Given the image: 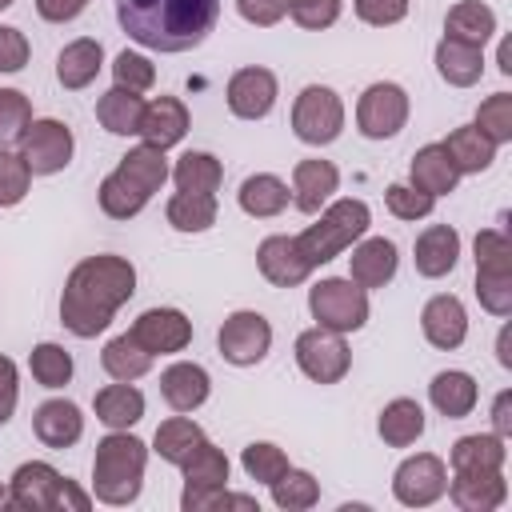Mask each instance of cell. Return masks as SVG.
Segmentation results:
<instances>
[{"label":"cell","instance_id":"obj_14","mask_svg":"<svg viewBox=\"0 0 512 512\" xmlns=\"http://www.w3.org/2000/svg\"><path fill=\"white\" fill-rule=\"evenodd\" d=\"M60 484H64V476H60L52 464L28 460V464H20V468L12 472V484H8L12 508H24V512H52V508H60Z\"/></svg>","mask_w":512,"mask_h":512},{"label":"cell","instance_id":"obj_53","mask_svg":"<svg viewBox=\"0 0 512 512\" xmlns=\"http://www.w3.org/2000/svg\"><path fill=\"white\" fill-rule=\"evenodd\" d=\"M408 4L412 0H352L356 16L372 28H388V24H400L408 16Z\"/></svg>","mask_w":512,"mask_h":512},{"label":"cell","instance_id":"obj_56","mask_svg":"<svg viewBox=\"0 0 512 512\" xmlns=\"http://www.w3.org/2000/svg\"><path fill=\"white\" fill-rule=\"evenodd\" d=\"M16 400H20V376H16V364H12L8 356H0V424L12 420Z\"/></svg>","mask_w":512,"mask_h":512},{"label":"cell","instance_id":"obj_43","mask_svg":"<svg viewBox=\"0 0 512 512\" xmlns=\"http://www.w3.org/2000/svg\"><path fill=\"white\" fill-rule=\"evenodd\" d=\"M28 368L36 376V384H44V388H64L72 380V356L60 344H52V340H44V344L32 348Z\"/></svg>","mask_w":512,"mask_h":512},{"label":"cell","instance_id":"obj_38","mask_svg":"<svg viewBox=\"0 0 512 512\" xmlns=\"http://www.w3.org/2000/svg\"><path fill=\"white\" fill-rule=\"evenodd\" d=\"M100 364H104V372H108L112 380H140V376L152 368V352L140 348L132 332H124V336H112V340L104 344Z\"/></svg>","mask_w":512,"mask_h":512},{"label":"cell","instance_id":"obj_62","mask_svg":"<svg viewBox=\"0 0 512 512\" xmlns=\"http://www.w3.org/2000/svg\"><path fill=\"white\" fill-rule=\"evenodd\" d=\"M0 508H12V492L8 488H0Z\"/></svg>","mask_w":512,"mask_h":512},{"label":"cell","instance_id":"obj_2","mask_svg":"<svg viewBox=\"0 0 512 512\" xmlns=\"http://www.w3.org/2000/svg\"><path fill=\"white\" fill-rule=\"evenodd\" d=\"M120 28L152 52H188L208 40L220 0H116Z\"/></svg>","mask_w":512,"mask_h":512},{"label":"cell","instance_id":"obj_40","mask_svg":"<svg viewBox=\"0 0 512 512\" xmlns=\"http://www.w3.org/2000/svg\"><path fill=\"white\" fill-rule=\"evenodd\" d=\"M176 232H208L216 224V196L212 192H176L164 208Z\"/></svg>","mask_w":512,"mask_h":512},{"label":"cell","instance_id":"obj_23","mask_svg":"<svg viewBox=\"0 0 512 512\" xmlns=\"http://www.w3.org/2000/svg\"><path fill=\"white\" fill-rule=\"evenodd\" d=\"M336 188H340V172L332 160H300L292 168V204L308 216L320 212Z\"/></svg>","mask_w":512,"mask_h":512},{"label":"cell","instance_id":"obj_33","mask_svg":"<svg viewBox=\"0 0 512 512\" xmlns=\"http://www.w3.org/2000/svg\"><path fill=\"white\" fill-rule=\"evenodd\" d=\"M444 152H448V160L456 164L460 176H464V172H484V168H492V160H496V144H492L476 124L452 128L448 140H444Z\"/></svg>","mask_w":512,"mask_h":512},{"label":"cell","instance_id":"obj_16","mask_svg":"<svg viewBox=\"0 0 512 512\" xmlns=\"http://www.w3.org/2000/svg\"><path fill=\"white\" fill-rule=\"evenodd\" d=\"M396 264H400V256H396V244L392 240H384V236H368L364 240L360 236V244L348 256V280L360 284L364 292L368 288H384L396 276Z\"/></svg>","mask_w":512,"mask_h":512},{"label":"cell","instance_id":"obj_31","mask_svg":"<svg viewBox=\"0 0 512 512\" xmlns=\"http://www.w3.org/2000/svg\"><path fill=\"white\" fill-rule=\"evenodd\" d=\"M180 468H184V496L208 492V488H228V456L208 436L192 448V456Z\"/></svg>","mask_w":512,"mask_h":512},{"label":"cell","instance_id":"obj_1","mask_svg":"<svg viewBox=\"0 0 512 512\" xmlns=\"http://www.w3.org/2000/svg\"><path fill=\"white\" fill-rule=\"evenodd\" d=\"M136 292V268L132 260L124 256H112V252H100V256H88L80 260L68 280H64V296H60V324L80 336V340H92L100 336L116 308L128 304Z\"/></svg>","mask_w":512,"mask_h":512},{"label":"cell","instance_id":"obj_52","mask_svg":"<svg viewBox=\"0 0 512 512\" xmlns=\"http://www.w3.org/2000/svg\"><path fill=\"white\" fill-rule=\"evenodd\" d=\"M340 4L344 0H288V16L308 28V32H320V28H332L340 20Z\"/></svg>","mask_w":512,"mask_h":512},{"label":"cell","instance_id":"obj_12","mask_svg":"<svg viewBox=\"0 0 512 512\" xmlns=\"http://www.w3.org/2000/svg\"><path fill=\"white\" fill-rule=\"evenodd\" d=\"M128 332L152 356H172V352H184L192 344V320L180 308H148L136 316V324Z\"/></svg>","mask_w":512,"mask_h":512},{"label":"cell","instance_id":"obj_17","mask_svg":"<svg viewBox=\"0 0 512 512\" xmlns=\"http://www.w3.org/2000/svg\"><path fill=\"white\" fill-rule=\"evenodd\" d=\"M452 496V504L460 512H492L508 500V480L500 468H488V472H456L452 484L444 488Z\"/></svg>","mask_w":512,"mask_h":512},{"label":"cell","instance_id":"obj_50","mask_svg":"<svg viewBox=\"0 0 512 512\" xmlns=\"http://www.w3.org/2000/svg\"><path fill=\"white\" fill-rule=\"evenodd\" d=\"M112 76H116V84L128 88V92H148V88L156 84V64H152L148 56L124 48V52L116 56V64H112Z\"/></svg>","mask_w":512,"mask_h":512},{"label":"cell","instance_id":"obj_63","mask_svg":"<svg viewBox=\"0 0 512 512\" xmlns=\"http://www.w3.org/2000/svg\"><path fill=\"white\" fill-rule=\"evenodd\" d=\"M12 4H16V0H0V12H4V8H12Z\"/></svg>","mask_w":512,"mask_h":512},{"label":"cell","instance_id":"obj_54","mask_svg":"<svg viewBox=\"0 0 512 512\" xmlns=\"http://www.w3.org/2000/svg\"><path fill=\"white\" fill-rule=\"evenodd\" d=\"M28 36L12 24H0V72H20L28 64Z\"/></svg>","mask_w":512,"mask_h":512},{"label":"cell","instance_id":"obj_26","mask_svg":"<svg viewBox=\"0 0 512 512\" xmlns=\"http://www.w3.org/2000/svg\"><path fill=\"white\" fill-rule=\"evenodd\" d=\"M428 400L436 404L440 416L460 420V416H468V412L476 408L480 388H476V380H472L468 372L448 368V372H436V376H432V384H428Z\"/></svg>","mask_w":512,"mask_h":512},{"label":"cell","instance_id":"obj_34","mask_svg":"<svg viewBox=\"0 0 512 512\" xmlns=\"http://www.w3.org/2000/svg\"><path fill=\"white\" fill-rule=\"evenodd\" d=\"M288 184L280 180V176H272V172H256V176H248L244 184H240V192H236V200H240V208L248 212V216H256V220H268V216H280L284 208H288Z\"/></svg>","mask_w":512,"mask_h":512},{"label":"cell","instance_id":"obj_46","mask_svg":"<svg viewBox=\"0 0 512 512\" xmlns=\"http://www.w3.org/2000/svg\"><path fill=\"white\" fill-rule=\"evenodd\" d=\"M28 184H32V168L24 164V156L0 148V208L20 204L28 196Z\"/></svg>","mask_w":512,"mask_h":512},{"label":"cell","instance_id":"obj_48","mask_svg":"<svg viewBox=\"0 0 512 512\" xmlns=\"http://www.w3.org/2000/svg\"><path fill=\"white\" fill-rule=\"evenodd\" d=\"M384 204L396 220H424L432 208H436V196L412 188V184H388L384 188Z\"/></svg>","mask_w":512,"mask_h":512},{"label":"cell","instance_id":"obj_13","mask_svg":"<svg viewBox=\"0 0 512 512\" xmlns=\"http://www.w3.org/2000/svg\"><path fill=\"white\" fill-rule=\"evenodd\" d=\"M276 96H280V88L268 68H240L228 76V88H224L228 112L240 120H264L272 112Z\"/></svg>","mask_w":512,"mask_h":512},{"label":"cell","instance_id":"obj_42","mask_svg":"<svg viewBox=\"0 0 512 512\" xmlns=\"http://www.w3.org/2000/svg\"><path fill=\"white\" fill-rule=\"evenodd\" d=\"M268 488H272L276 508H284V512H304V508H312V504L320 500L316 476L304 472V468H292V464H288V472H284L280 480H272Z\"/></svg>","mask_w":512,"mask_h":512},{"label":"cell","instance_id":"obj_37","mask_svg":"<svg viewBox=\"0 0 512 512\" xmlns=\"http://www.w3.org/2000/svg\"><path fill=\"white\" fill-rule=\"evenodd\" d=\"M116 172H124V176H128L132 184H140L148 196L172 176V172H168V156H164V148H156V144H136V148H128V152L120 156Z\"/></svg>","mask_w":512,"mask_h":512},{"label":"cell","instance_id":"obj_57","mask_svg":"<svg viewBox=\"0 0 512 512\" xmlns=\"http://www.w3.org/2000/svg\"><path fill=\"white\" fill-rule=\"evenodd\" d=\"M88 0H36V12L48 20V24H68L84 12Z\"/></svg>","mask_w":512,"mask_h":512},{"label":"cell","instance_id":"obj_11","mask_svg":"<svg viewBox=\"0 0 512 512\" xmlns=\"http://www.w3.org/2000/svg\"><path fill=\"white\" fill-rule=\"evenodd\" d=\"M448 488V464L436 452H416L392 472V496L404 508H428Z\"/></svg>","mask_w":512,"mask_h":512},{"label":"cell","instance_id":"obj_5","mask_svg":"<svg viewBox=\"0 0 512 512\" xmlns=\"http://www.w3.org/2000/svg\"><path fill=\"white\" fill-rule=\"evenodd\" d=\"M308 312L328 332H360L368 324V292L344 276H328L308 288Z\"/></svg>","mask_w":512,"mask_h":512},{"label":"cell","instance_id":"obj_36","mask_svg":"<svg viewBox=\"0 0 512 512\" xmlns=\"http://www.w3.org/2000/svg\"><path fill=\"white\" fill-rule=\"evenodd\" d=\"M96 196H100V212L112 216V220H132V216H140L144 204L152 200V196H148L140 184H132L124 172H108V176L100 180Z\"/></svg>","mask_w":512,"mask_h":512},{"label":"cell","instance_id":"obj_60","mask_svg":"<svg viewBox=\"0 0 512 512\" xmlns=\"http://www.w3.org/2000/svg\"><path fill=\"white\" fill-rule=\"evenodd\" d=\"M496 356L504 368H512V352H508V328H500V340H496Z\"/></svg>","mask_w":512,"mask_h":512},{"label":"cell","instance_id":"obj_32","mask_svg":"<svg viewBox=\"0 0 512 512\" xmlns=\"http://www.w3.org/2000/svg\"><path fill=\"white\" fill-rule=\"evenodd\" d=\"M448 460H452V472H488V468H504L508 448H504V436L476 432V436H460Z\"/></svg>","mask_w":512,"mask_h":512},{"label":"cell","instance_id":"obj_61","mask_svg":"<svg viewBox=\"0 0 512 512\" xmlns=\"http://www.w3.org/2000/svg\"><path fill=\"white\" fill-rule=\"evenodd\" d=\"M500 72H512V44H500Z\"/></svg>","mask_w":512,"mask_h":512},{"label":"cell","instance_id":"obj_18","mask_svg":"<svg viewBox=\"0 0 512 512\" xmlns=\"http://www.w3.org/2000/svg\"><path fill=\"white\" fill-rule=\"evenodd\" d=\"M256 268H260V276L268 280V284H276V288H296V284H304L308 280V264H304V256L296 252V240L292 236H264L260 240V248H256Z\"/></svg>","mask_w":512,"mask_h":512},{"label":"cell","instance_id":"obj_27","mask_svg":"<svg viewBox=\"0 0 512 512\" xmlns=\"http://www.w3.org/2000/svg\"><path fill=\"white\" fill-rule=\"evenodd\" d=\"M492 32H496V12L484 0H460L444 16V36L448 40H464V44L484 48L492 40Z\"/></svg>","mask_w":512,"mask_h":512},{"label":"cell","instance_id":"obj_7","mask_svg":"<svg viewBox=\"0 0 512 512\" xmlns=\"http://www.w3.org/2000/svg\"><path fill=\"white\" fill-rule=\"evenodd\" d=\"M408 124V92L392 80H376L356 100V128L368 140H388Z\"/></svg>","mask_w":512,"mask_h":512},{"label":"cell","instance_id":"obj_21","mask_svg":"<svg viewBox=\"0 0 512 512\" xmlns=\"http://www.w3.org/2000/svg\"><path fill=\"white\" fill-rule=\"evenodd\" d=\"M184 132H188V108H184V100H176V96H156V100L144 104V112H140V132H136L144 144L172 148V144L184 140Z\"/></svg>","mask_w":512,"mask_h":512},{"label":"cell","instance_id":"obj_51","mask_svg":"<svg viewBox=\"0 0 512 512\" xmlns=\"http://www.w3.org/2000/svg\"><path fill=\"white\" fill-rule=\"evenodd\" d=\"M476 296L492 316L512 312V272H476Z\"/></svg>","mask_w":512,"mask_h":512},{"label":"cell","instance_id":"obj_55","mask_svg":"<svg viewBox=\"0 0 512 512\" xmlns=\"http://www.w3.org/2000/svg\"><path fill=\"white\" fill-rule=\"evenodd\" d=\"M236 12L256 28H272L288 16V0H236Z\"/></svg>","mask_w":512,"mask_h":512},{"label":"cell","instance_id":"obj_29","mask_svg":"<svg viewBox=\"0 0 512 512\" xmlns=\"http://www.w3.org/2000/svg\"><path fill=\"white\" fill-rule=\"evenodd\" d=\"M92 404H96V420L104 428H112V432L116 428H132L144 416V392L132 388V380H116V384L100 388Z\"/></svg>","mask_w":512,"mask_h":512},{"label":"cell","instance_id":"obj_19","mask_svg":"<svg viewBox=\"0 0 512 512\" xmlns=\"http://www.w3.org/2000/svg\"><path fill=\"white\" fill-rule=\"evenodd\" d=\"M412 260H416V272L428 276V280H440L456 268L460 260V232L452 224H428L420 236H416V248H412Z\"/></svg>","mask_w":512,"mask_h":512},{"label":"cell","instance_id":"obj_8","mask_svg":"<svg viewBox=\"0 0 512 512\" xmlns=\"http://www.w3.org/2000/svg\"><path fill=\"white\" fill-rule=\"evenodd\" d=\"M296 364L316 384H340L352 368V352H348L340 332H328L316 324V328H304L296 336Z\"/></svg>","mask_w":512,"mask_h":512},{"label":"cell","instance_id":"obj_25","mask_svg":"<svg viewBox=\"0 0 512 512\" xmlns=\"http://www.w3.org/2000/svg\"><path fill=\"white\" fill-rule=\"evenodd\" d=\"M436 72L452 88H472L484 76V48L464 44V40H440L436 44Z\"/></svg>","mask_w":512,"mask_h":512},{"label":"cell","instance_id":"obj_58","mask_svg":"<svg viewBox=\"0 0 512 512\" xmlns=\"http://www.w3.org/2000/svg\"><path fill=\"white\" fill-rule=\"evenodd\" d=\"M492 432L496 436H512V392L504 388L500 396H496V404H492Z\"/></svg>","mask_w":512,"mask_h":512},{"label":"cell","instance_id":"obj_24","mask_svg":"<svg viewBox=\"0 0 512 512\" xmlns=\"http://www.w3.org/2000/svg\"><path fill=\"white\" fill-rule=\"evenodd\" d=\"M100 68H104V48L92 36H80V40L64 44L60 56H56V80L64 88H72V92L76 88H88L100 76Z\"/></svg>","mask_w":512,"mask_h":512},{"label":"cell","instance_id":"obj_20","mask_svg":"<svg viewBox=\"0 0 512 512\" xmlns=\"http://www.w3.org/2000/svg\"><path fill=\"white\" fill-rule=\"evenodd\" d=\"M212 392V376L192 364V360H176L160 372V396L168 400L172 412H196Z\"/></svg>","mask_w":512,"mask_h":512},{"label":"cell","instance_id":"obj_59","mask_svg":"<svg viewBox=\"0 0 512 512\" xmlns=\"http://www.w3.org/2000/svg\"><path fill=\"white\" fill-rule=\"evenodd\" d=\"M60 508H76V512L88 508V492H80L68 476H64V484H60Z\"/></svg>","mask_w":512,"mask_h":512},{"label":"cell","instance_id":"obj_9","mask_svg":"<svg viewBox=\"0 0 512 512\" xmlns=\"http://www.w3.org/2000/svg\"><path fill=\"white\" fill-rule=\"evenodd\" d=\"M72 148H76L72 128H68L64 120H52V116L32 120V124L24 128V136H20V156H24V164L32 168V176L64 172L68 160H72Z\"/></svg>","mask_w":512,"mask_h":512},{"label":"cell","instance_id":"obj_22","mask_svg":"<svg viewBox=\"0 0 512 512\" xmlns=\"http://www.w3.org/2000/svg\"><path fill=\"white\" fill-rule=\"evenodd\" d=\"M32 432L44 448H72L84 436V412L72 400H44L32 416Z\"/></svg>","mask_w":512,"mask_h":512},{"label":"cell","instance_id":"obj_49","mask_svg":"<svg viewBox=\"0 0 512 512\" xmlns=\"http://www.w3.org/2000/svg\"><path fill=\"white\" fill-rule=\"evenodd\" d=\"M476 272H512V240L500 228L476 232Z\"/></svg>","mask_w":512,"mask_h":512},{"label":"cell","instance_id":"obj_39","mask_svg":"<svg viewBox=\"0 0 512 512\" xmlns=\"http://www.w3.org/2000/svg\"><path fill=\"white\" fill-rule=\"evenodd\" d=\"M204 440V428L196 424V420H188V416H172V420H164L160 428H156V436H152V452L160 456V460H168V464H184L188 456H192V448Z\"/></svg>","mask_w":512,"mask_h":512},{"label":"cell","instance_id":"obj_45","mask_svg":"<svg viewBox=\"0 0 512 512\" xmlns=\"http://www.w3.org/2000/svg\"><path fill=\"white\" fill-rule=\"evenodd\" d=\"M476 128L492 140V144H508L512 140V96L496 92L476 108Z\"/></svg>","mask_w":512,"mask_h":512},{"label":"cell","instance_id":"obj_4","mask_svg":"<svg viewBox=\"0 0 512 512\" xmlns=\"http://www.w3.org/2000/svg\"><path fill=\"white\" fill-rule=\"evenodd\" d=\"M368 224H372L368 204L356 200V196H344V200H332V204L320 212V220L308 224V228H304L300 236H292V240H296V252L304 256V264H308V268H320V264L336 260L340 252H348V248L368 232Z\"/></svg>","mask_w":512,"mask_h":512},{"label":"cell","instance_id":"obj_10","mask_svg":"<svg viewBox=\"0 0 512 512\" xmlns=\"http://www.w3.org/2000/svg\"><path fill=\"white\" fill-rule=\"evenodd\" d=\"M216 344H220V356L228 364H236V368L260 364L268 356V348H272V324L252 308H240L220 324Z\"/></svg>","mask_w":512,"mask_h":512},{"label":"cell","instance_id":"obj_3","mask_svg":"<svg viewBox=\"0 0 512 512\" xmlns=\"http://www.w3.org/2000/svg\"><path fill=\"white\" fill-rule=\"evenodd\" d=\"M144 464H148V444L140 436H132L128 428L108 432L96 444V456H92V492H96V500L112 504V508L132 504L140 496V484H144Z\"/></svg>","mask_w":512,"mask_h":512},{"label":"cell","instance_id":"obj_30","mask_svg":"<svg viewBox=\"0 0 512 512\" xmlns=\"http://www.w3.org/2000/svg\"><path fill=\"white\" fill-rule=\"evenodd\" d=\"M376 432L388 448H408L424 436V408L408 396H396V400L384 404V412L376 420Z\"/></svg>","mask_w":512,"mask_h":512},{"label":"cell","instance_id":"obj_41","mask_svg":"<svg viewBox=\"0 0 512 512\" xmlns=\"http://www.w3.org/2000/svg\"><path fill=\"white\" fill-rule=\"evenodd\" d=\"M176 192H216L224 180V164L212 152H184L172 168Z\"/></svg>","mask_w":512,"mask_h":512},{"label":"cell","instance_id":"obj_28","mask_svg":"<svg viewBox=\"0 0 512 512\" xmlns=\"http://www.w3.org/2000/svg\"><path fill=\"white\" fill-rule=\"evenodd\" d=\"M408 176H412V188H420V192H428V196H448V192L456 188V180H460V172H456V164L448 160L444 144H424V148L412 156Z\"/></svg>","mask_w":512,"mask_h":512},{"label":"cell","instance_id":"obj_47","mask_svg":"<svg viewBox=\"0 0 512 512\" xmlns=\"http://www.w3.org/2000/svg\"><path fill=\"white\" fill-rule=\"evenodd\" d=\"M28 124H32V104H28V96L16 92V88H0V148L12 144V140H20Z\"/></svg>","mask_w":512,"mask_h":512},{"label":"cell","instance_id":"obj_15","mask_svg":"<svg viewBox=\"0 0 512 512\" xmlns=\"http://www.w3.org/2000/svg\"><path fill=\"white\" fill-rule=\"evenodd\" d=\"M420 328H424V340L432 348H440V352L460 348L464 336H468V312H464L460 296H452V292L432 296L424 304V312H420Z\"/></svg>","mask_w":512,"mask_h":512},{"label":"cell","instance_id":"obj_6","mask_svg":"<svg viewBox=\"0 0 512 512\" xmlns=\"http://www.w3.org/2000/svg\"><path fill=\"white\" fill-rule=\"evenodd\" d=\"M292 132L312 148L332 144L344 132V100L328 84H308L292 104Z\"/></svg>","mask_w":512,"mask_h":512},{"label":"cell","instance_id":"obj_35","mask_svg":"<svg viewBox=\"0 0 512 512\" xmlns=\"http://www.w3.org/2000/svg\"><path fill=\"white\" fill-rule=\"evenodd\" d=\"M140 112H144L140 92H128V88H120V84H112V88L96 100V120H100L112 136H136V132H140Z\"/></svg>","mask_w":512,"mask_h":512},{"label":"cell","instance_id":"obj_44","mask_svg":"<svg viewBox=\"0 0 512 512\" xmlns=\"http://www.w3.org/2000/svg\"><path fill=\"white\" fill-rule=\"evenodd\" d=\"M240 464H244V472H248L256 484H272V480H280V476L288 472V456H284L276 444H268V440H252V444L244 448Z\"/></svg>","mask_w":512,"mask_h":512}]
</instances>
